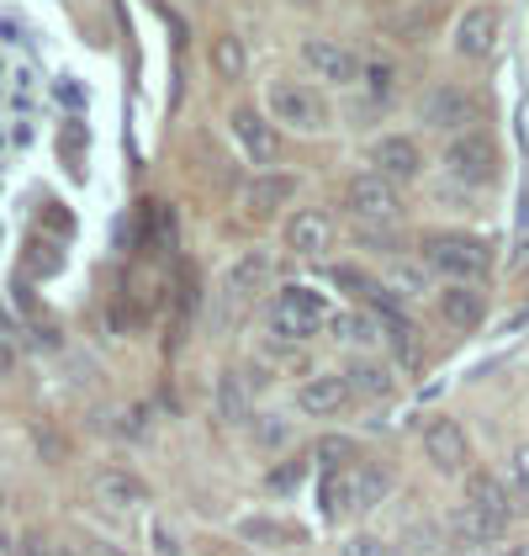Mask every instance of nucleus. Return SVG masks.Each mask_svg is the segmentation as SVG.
I'll return each instance as SVG.
<instances>
[{"instance_id":"38","label":"nucleus","mask_w":529,"mask_h":556,"mask_svg":"<svg viewBox=\"0 0 529 556\" xmlns=\"http://www.w3.org/2000/svg\"><path fill=\"white\" fill-rule=\"evenodd\" d=\"M503 556H529V541H514V546H508Z\"/></svg>"},{"instance_id":"40","label":"nucleus","mask_w":529,"mask_h":556,"mask_svg":"<svg viewBox=\"0 0 529 556\" xmlns=\"http://www.w3.org/2000/svg\"><path fill=\"white\" fill-rule=\"evenodd\" d=\"M302 5H308V0H302Z\"/></svg>"},{"instance_id":"24","label":"nucleus","mask_w":529,"mask_h":556,"mask_svg":"<svg viewBox=\"0 0 529 556\" xmlns=\"http://www.w3.org/2000/svg\"><path fill=\"white\" fill-rule=\"evenodd\" d=\"M382 287H387L392 298H424V292H429V265H424V260H418V265H387Z\"/></svg>"},{"instance_id":"30","label":"nucleus","mask_w":529,"mask_h":556,"mask_svg":"<svg viewBox=\"0 0 529 556\" xmlns=\"http://www.w3.org/2000/svg\"><path fill=\"white\" fill-rule=\"evenodd\" d=\"M360 80L371 86V96H382V101H387V96H392V86H397V70H392V64H365V75H360Z\"/></svg>"},{"instance_id":"29","label":"nucleus","mask_w":529,"mask_h":556,"mask_svg":"<svg viewBox=\"0 0 529 556\" xmlns=\"http://www.w3.org/2000/svg\"><path fill=\"white\" fill-rule=\"evenodd\" d=\"M212 59H218L222 75H244V48H238V38H218Z\"/></svg>"},{"instance_id":"11","label":"nucleus","mask_w":529,"mask_h":556,"mask_svg":"<svg viewBox=\"0 0 529 556\" xmlns=\"http://www.w3.org/2000/svg\"><path fill=\"white\" fill-rule=\"evenodd\" d=\"M514 498H519V493L503 488V477H492V471H472V477H466V509H477L482 519L503 525V530H508V519L519 514Z\"/></svg>"},{"instance_id":"13","label":"nucleus","mask_w":529,"mask_h":556,"mask_svg":"<svg viewBox=\"0 0 529 556\" xmlns=\"http://www.w3.org/2000/svg\"><path fill=\"white\" fill-rule=\"evenodd\" d=\"M418 117H424V128H440V132H466L472 123V96L461 86H435L424 90V101H418Z\"/></svg>"},{"instance_id":"10","label":"nucleus","mask_w":529,"mask_h":556,"mask_svg":"<svg viewBox=\"0 0 529 556\" xmlns=\"http://www.w3.org/2000/svg\"><path fill=\"white\" fill-rule=\"evenodd\" d=\"M297 408H302L308 419H339V414H350L354 392H350V382H345V371L308 377V382L297 387Z\"/></svg>"},{"instance_id":"8","label":"nucleus","mask_w":529,"mask_h":556,"mask_svg":"<svg viewBox=\"0 0 529 556\" xmlns=\"http://www.w3.org/2000/svg\"><path fill=\"white\" fill-rule=\"evenodd\" d=\"M498 5H466L461 11V22H455V53L461 59H472V64H482L498 53Z\"/></svg>"},{"instance_id":"32","label":"nucleus","mask_w":529,"mask_h":556,"mask_svg":"<svg viewBox=\"0 0 529 556\" xmlns=\"http://www.w3.org/2000/svg\"><path fill=\"white\" fill-rule=\"evenodd\" d=\"M318 456H323L328 467H334V462H339V467H350L354 445H350V440H323V445H318Z\"/></svg>"},{"instance_id":"35","label":"nucleus","mask_w":529,"mask_h":556,"mask_svg":"<svg viewBox=\"0 0 529 556\" xmlns=\"http://www.w3.org/2000/svg\"><path fill=\"white\" fill-rule=\"evenodd\" d=\"M0 371H16V340L5 324H0Z\"/></svg>"},{"instance_id":"2","label":"nucleus","mask_w":529,"mask_h":556,"mask_svg":"<svg viewBox=\"0 0 529 556\" xmlns=\"http://www.w3.org/2000/svg\"><path fill=\"white\" fill-rule=\"evenodd\" d=\"M264 117L281 123V128L302 132V138H318V132L328 128L323 96L312 86H302V80H270V90H264Z\"/></svg>"},{"instance_id":"22","label":"nucleus","mask_w":529,"mask_h":556,"mask_svg":"<svg viewBox=\"0 0 529 556\" xmlns=\"http://www.w3.org/2000/svg\"><path fill=\"white\" fill-rule=\"evenodd\" d=\"M345 382H350L354 397H392V371H387V361H354L350 371H345Z\"/></svg>"},{"instance_id":"4","label":"nucleus","mask_w":529,"mask_h":556,"mask_svg":"<svg viewBox=\"0 0 529 556\" xmlns=\"http://www.w3.org/2000/svg\"><path fill=\"white\" fill-rule=\"evenodd\" d=\"M440 165H444V175L461 180V186H487V180H498V143H492V132L466 128L444 143Z\"/></svg>"},{"instance_id":"7","label":"nucleus","mask_w":529,"mask_h":556,"mask_svg":"<svg viewBox=\"0 0 529 556\" xmlns=\"http://www.w3.org/2000/svg\"><path fill=\"white\" fill-rule=\"evenodd\" d=\"M418 440H424V456H429L435 471H444V477H466V467H472V440H466V429L455 425L450 414L429 419Z\"/></svg>"},{"instance_id":"21","label":"nucleus","mask_w":529,"mask_h":556,"mask_svg":"<svg viewBox=\"0 0 529 556\" xmlns=\"http://www.w3.org/2000/svg\"><path fill=\"white\" fill-rule=\"evenodd\" d=\"M286 197H297V180H292V175H260V180H249V186H244V213L270 217Z\"/></svg>"},{"instance_id":"28","label":"nucleus","mask_w":529,"mask_h":556,"mask_svg":"<svg viewBox=\"0 0 529 556\" xmlns=\"http://www.w3.org/2000/svg\"><path fill=\"white\" fill-rule=\"evenodd\" d=\"M345 556H402V552H397L392 541H382V535H350Z\"/></svg>"},{"instance_id":"39","label":"nucleus","mask_w":529,"mask_h":556,"mask_svg":"<svg viewBox=\"0 0 529 556\" xmlns=\"http://www.w3.org/2000/svg\"><path fill=\"white\" fill-rule=\"evenodd\" d=\"M0 509H5V493H0Z\"/></svg>"},{"instance_id":"34","label":"nucleus","mask_w":529,"mask_h":556,"mask_svg":"<svg viewBox=\"0 0 529 556\" xmlns=\"http://www.w3.org/2000/svg\"><path fill=\"white\" fill-rule=\"evenodd\" d=\"M508 467H514V482H519V493L529 498V445H519V451H514V462H508Z\"/></svg>"},{"instance_id":"18","label":"nucleus","mask_w":529,"mask_h":556,"mask_svg":"<svg viewBox=\"0 0 529 556\" xmlns=\"http://www.w3.org/2000/svg\"><path fill=\"white\" fill-rule=\"evenodd\" d=\"M440 318L450 329H477L487 318V302L477 287H466V281H455V287H444L440 292Z\"/></svg>"},{"instance_id":"23","label":"nucleus","mask_w":529,"mask_h":556,"mask_svg":"<svg viewBox=\"0 0 529 556\" xmlns=\"http://www.w3.org/2000/svg\"><path fill=\"white\" fill-rule=\"evenodd\" d=\"M249 541H264V546H297V541H308L297 525H286V519H264V514H255V519H244L238 525Z\"/></svg>"},{"instance_id":"9","label":"nucleus","mask_w":529,"mask_h":556,"mask_svg":"<svg viewBox=\"0 0 529 556\" xmlns=\"http://www.w3.org/2000/svg\"><path fill=\"white\" fill-rule=\"evenodd\" d=\"M233 138H238L244 160H249V165H260V170H270V165L281 160L275 123H270L264 112H255V106H238V112H233Z\"/></svg>"},{"instance_id":"37","label":"nucleus","mask_w":529,"mask_h":556,"mask_svg":"<svg viewBox=\"0 0 529 556\" xmlns=\"http://www.w3.org/2000/svg\"><path fill=\"white\" fill-rule=\"evenodd\" d=\"M22 552V541H16V535H5V530H0V556H16Z\"/></svg>"},{"instance_id":"14","label":"nucleus","mask_w":529,"mask_h":556,"mask_svg":"<svg viewBox=\"0 0 529 556\" xmlns=\"http://www.w3.org/2000/svg\"><path fill=\"white\" fill-rule=\"evenodd\" d=\"M334 244V223H328V213H318V207H297V213L286 217V250L292 255H323Z\"/></svg>"},{"instance_id":"17","label":"nucleus","mask_w":529,"mask_h":556,"mask_svg":"<svg viewBox=\"0 0 529 556\" xmlns=\"http://www.w3.org/2000/svg\"><path fill=\"white\" fill-rule=\"evenodd\" d=\"M95 498H101L106 509H143V504H149V488H143L132 471L106 467V471H95Z\"/></svg>"},{"instance_id":"26","label":"nucleus","mask_w":529,"mask_h":556,"mask_svg":"<svg viewBox=\"0 0 529 556\" xmlns=\"http://www.w3.org/2000/svg\"><path fill=\"white\" fill-rule=\"evenodd\" d=\"M323 514H328V519H354L350 467H339V471H328V477H323Z\"/></svg>"},{"instance_id":"6","label":"nucleus","mask_w":529,"mask_h":556,"mask_svg":"<svg viewBox=\"0 0 529 556\" xmlns=\"http://www.w3.org/2000/svg\"><path fill=\"white\" fill-rule=\"evenodd\" d=\"M302 64H308V75H318L323 86H339V90L360 86V75H365L360 53H354L350 43H334V38H308V43H302Z\"/></svg>"},{"instance_id":"12","label":"nucleus","mask_w":529,"mask_h":556,"mask_svg":"<svg viewBox=\"0 0 529 556\" xmlns=\"http://www.w3.org/2000/svg\"><path fill=\"white\" fill-rule=\"evenodd\" d=\"M371 170L382 175V180H392V186H402V180H418V175H424V149H418L408 132L382 138V143L371 149Z\"/></svg>"},{"instance_id":"25","label":"nucleus","mask_w":529,"mask_h":556,"mask_svg":"<svg viewBox=\"0 0 529 556\" xmlns=\"http://www.w3.org/2000/svg\"><path fill=\"white\" fill-rule=\"evenodd\" d=\"M328 324H334V334L345 344H382V318L376 313H339Z\"/></svg>"},{"instance_id":"3","label":"nucleus","mask_w":529,"mask_h":556,"mask_svg":"<svg viewBox=\"0 0 529 556\" xmlns=\"http://www.w3.org/2000/svg\"><path fill=\"white\" fill-rule=\"evenodd\" d=\"M328 318H334L328 302L318 298L312 287H281L270 298V334H281V340H297V344L312 340Z\"/></svg>"},{"instance_id":"15","label":"nucleus","mask_w":529,"mask_h":556,"mask_svg":"<svg viewBox=\"0 0 529 556\" xmlns=\"http://www.w3.org/2000/svg\"><path fill=\"white\" fill-rule=\"evenodd\" d=\"M264 281H270V260H264L260 250L233 260V270L222 276V313H238L244 302H255V292H260Z\"/></svg>"},{"instance_id":"16","label":"nucleus","mask_w":529,"mask_h":556,"mask_svg":"<svg viewBox=\"0 0 529 556\" xmlns=\"http://www.w3.org/2000/svg\"><path fill=\"white\" fill-rule=\"evenodd\" d=\"M498 535H503V525L482 519V514L466 509V504L450 514V546H455V552H492Z\"/></svg>"},{"instance_id":"33","label":"nucleus","mask_w":529,"mask_h":556,"mask_svg":"<svg viewBox=\"0 0 529 556\" xmlns=\"http://www.w3.org/2000/svg\"><path fill=\"white\" fill-rule=\"evenodd\" d=\"M75 556H128V552H117V546L101 541V535H86V541H75Z\"/></svg>"},{"instance_id":"36","label":"nucleus","mask_w":529,"mask_h":556,"mask_svg":"<svg viewBox=\"0 0 529 556\" xmlns=\"http://www.w3.org/2000/svg\"><path fill=\"white\" fill-rule=\"evenodd\" d=\"M43 217H48V223H53V228H59V233L69 228V213H59V207H43Z\"/></svg>"},{"instance_id":"5","label":"nucleus","mask_w":529,"mask_h":556,"mask_svg":"<svg viewBox=\"0 0 529 556\" xmlns=\"http://www.w3.org/2000/svg\"><path fill=\"white\" fill-rule=\"evenodd\" d=\"M345 213L360 223V228H392L397 217H402V202H397V186L392 180H382L376 170L354 175L350 186H345Z\"/></svg>"},{"instance_id":"27","label":"nucleus","mask_w":529,"mask_h":556,"mask_svg":"<svg viewBox=\"0 0 529 556\" xmlns=\"http://www.w3.org/2000/svg\"><path fill=\"white\" fill-rule=\"evenodd\" d=\"M308 456H292V462H281V467L270 471L264 482H270V493H292V488H302V477H308Z\"/></svg>"},{"instance_id":"19","label":"nucleus","mask_w":529,"mask_h":556,"mask_svg":"<svg viewBox=\"0 0 529 556\" xmlns=\"http://www.w3.org/2000/svg\"><path fill=\"white\" fill-rule=\"evenodd\" d=\"M255 414V387L244 371H222L218 377V419L222 425H244Z\"/></svg>"},{"instance_id":"20","label":"nucleus","mask_w":529,"mask_h":556,"mask_svg":"<svg viewBox=\"0 0 529 556\" xmlns=\"http://www.w3.org/2000/svg\"><path fill=\"white\" fill-rule=\"evenodd\" d=\"M392 488V471L376 467V462H350V498H354V514L376 509Z\"/></svg>"},{"instance_id":"31","label":"nucleus","mask_w":529,"mask_h":556,"mask_svg":"<svg viewBox=\"0 0 529 556\" xmlns=\"http://www.w3.org/2000/svg\"><path fill=\"white\" fill-rule=\"evenodd\" d=\"M149 546H154V556H180V541L170 525H149Z\"/></svg>"},{"instance_id":"1","label":"nucleus","mask_w":529,"mask_h":556,"mask_svg":"<svg viewBox=\"0 0 529 556\" xmlns=\"http://www.w3.org/2000/svg\"><path fill=\"white\" fill-rule=\"evenodd\" d=\"M418 260L429 270L450 276V281H466V287H477V281L492 276V244L477 239V233H429L418 244Z\"/></svg>"}]
</instances>
